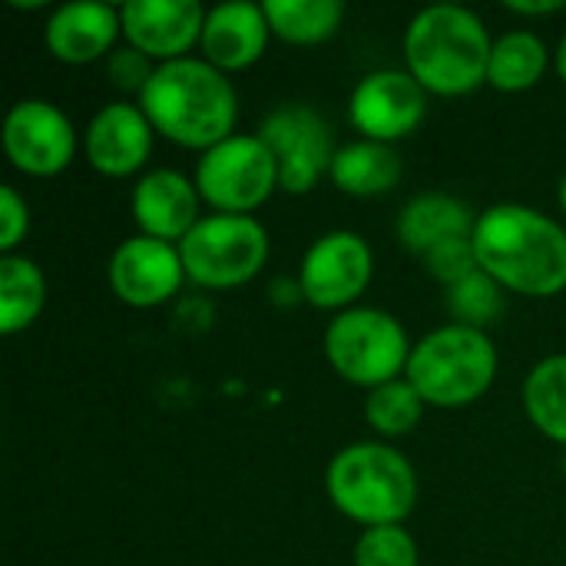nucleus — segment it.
Segmentation results:
<instances>
[{
  "label": "nucleus",
  "instance_id": "f03ea898",
  "mask_svg": "<svg viewBox=\"0 0 566 566\" xmlns=\"http://www.w3.org/2000/svg\"><path fill=\"white\" fill-rule=\"evenodd\" d=\"M139 106L163 139L199 153L235 136L239 123V93L229 73L202 56L159 63L139 93Z\"/></svg>",
  "mask_w": 566,
  "mask_h": 566
},
{
  "label": "nucleus",
  "instance_id": "a878e982",
  "mask_svg": "<svg viewBox=\"0 0 566 566\" xmlns=\"http://www.w3.org/2000/svg\"><path fill=\"white\" fill-rule=\"evenodd\" d=\"M448 308L458 325L484 332L504 312V289L488 272H474L471 279L448 289Z\"/></svg>",
  "mask_w": 566,
  "mask_h": 566
},
{
  "label": "nucleus",
  "instance_id": "f8f14e48",
  "mask_svg": "<svg viewBox=\"0 0 566 566\" xmlns=\"http://www.w3.org/2000/svg\"><path fill=\"white\" fill-rule=\"evenodd\" d=\"M7 159L36 179L60 176L76 156V129L50 99H20L3 116Z\"/></svg>",
  "mask_w": 566,
  "mask_h": 566
},
{
  "label": "nucleus",
  "instance_id": "f257e3e1",
  "mask_svg": "<svg viewBox=\"0 0 566 566\" xmlns=\"http://www.w3.org/2000/svg\"><path fill=\"white\" fill-rule=\"evenodd\" d=\"M474 252L504 292L554 298L566 289V229L524 202H497L478 216Z\"/></svg>",
  "mask_w": 566,
  "mask_h": 566
},
{
  "label": "nucleus",
  "instance_id": "2f4dec72",
  "mask_svg": "<svg viewBox=\"0 0 566 566\" xmlns=\"http://www.w3.org/2000/svg\"><path fill=\"white\" fill-rule=\"evenodd\" d=\"M557 76L566 83V33L560 36V43H557Z\"/></svg>",
  "mask_w": 566,
  "mask_h": 566
},
{
  "label": "nucleus",
  "instance_id": "2eb2a0df",
  "mask_svg": "<svg viewBox=\"0 0 566 566\" xmlns=\"http://www.w3.org/2000/svg\"><path fill=\"white\" fill-rule=\"evenodd\" d=\"M153 123L139 103H106L93 113L83 133V156L86 163L109 179H126L139 172L153 153Z\"/></svg>",
  "mask_w": 566,
  "mask_h": 566
},
{
  "label": "nucleus",
  "instance_id": "9d476101",
  "mask_svg": "<svg viewBox=\"0 0 566 566\" xmlns=\"http://www.w3.org/2000/svg\"><path fill=\"white\" fill-rule=\"evenodd\" d=\"M375 275L371 245L352 232L335 229L308 245L298 265V292L318 312H348L365 295Z\"/></svg>",
  "mask_w": 566,
  "mask_h": 566
},
{
  "label": "nucleus",
  "instance_id": "7ed1b4c3",
  "mask_svg": "<svg viewBox=\"0 0 566 566\" xmlns=\"http://www.w3.org/2000/svg\"><path fill=\"white\" fill-rule=\"evenodd\" d=\"M494 40L461 3H431L405 30V70L434 96H468L488 83Z\"/></svg>",
  "mask_w": 566,
  "mask_h": 566
},
{
  "label": "nucleus",
  "instance_id": "4468645a",
  "mask_svg": "<svg viewBox=\"0 0 566 566\" xmlns=\"http://www.w3.org/2000/svg\"><path fill=\"white\" fill-rule=\"evenodd\" d=\"M206 7L199 0H129L119 7L123 36L153 63L189 56L202 40Z\"/></svg>",
  "mask_w": 566,
  "mask_h": 566
},
{
  "label": "nucleus",
  "instance_id": "393cba45",
  "mask_svg": "<svg viewBox=\"0 0 566 566\" xmlns=\"http://www.w3.org/2000/svg\"><path fill=\"white\" fill-rule=\"evenodd\" d=\"M424 408L428 405L415 391V385L408 378H398V381H388V385L368 391V398H365V421L381 438H405V434H411L421 424Z\"/></svg>",
  "mask_w": 566,
  "mask_h": 566
},
{
  "label": "nucleus",
  "instance_id": "b1692460",
  "mask_svg": "<svg viewBox=\"0 0 566 566\" xmlns=\"http://www.w3.org/2000/svg\"><path fill=\"white\" fill-rule=\"evenodd\" d=\"M524 411L531 424L566 448V355H551L524 378Z\"/></svg>",
  "mask_w": 566,
  "mask_h": 566
},
{
  "label": "nucleus",
  "instance_id": "6ab92c4d",
  "mask_svg": "<svg viewBox=\"0 0 566 566\" xmlns=\"http://www.w3.org/2000/svg\"><path fill=\"white\" fill-rule=\"evenodd\" d=\"M474 226H478V212L451 196V192H424V196H415L401 216H398V239L401 245L424 259L431 249L451 242V239H471L474 235Z\"/></svg>",
  "mask_w": 566,
  "mask_h": 566
},
{
  "label": "nucleus",
  "instance_id": "f3484780",
  "mask_svg": "<svg viewBox=\"0 0 566 566\" xmlns=\"http://www.w3.org/2000/svg\"><path fill=\"white\" fill-rule=\"evenodd\" d=\"M119 36H123L119 7L96 3V0L60 3L43 23L46 53L70 66H86L109 56Z\"/></svg>",
  "mask_w": 566,
  "mask_h": 566
},
{
  "label": "nucleus",
  "instance_id": "aec40b11",
  "mask_svg": "<svg viewBox=\"0 0 566 566\" xmlns=\"http://www.w3.org/2000/svg\"><path fill=\"white\" fill-rule=\"evenodd\" d=\"M328 176L335 189H342L345 196H358V199L385 196L401 179V156L395 146L355 139L348 146H338Z\"/></svg>",
  "mask_w": 566,
  "mask_h": 566
},
{
  "label": "nucleus",
  "instance_id": "0eeeda50",
  "mask_svg": "<svg viewBox=\"0 0 566 566\" xmlns=\"http://www.w3.org/2000/svg\"><path fill=\"white\" fill-rule=\"evenodd\" d=\"M186 279L226 292L249 285L269 262V232L255 216H202L179 242Z\"/></svg>",
  "mask_w": 566,
  "mask_h": 566
},
{
  "label": "nucleus",
  "instance_id": "9b49d317",
  "mask_svg": "<svg viewBox=\"0 0 566 566\" xmlns=\"http://www.w3.org/2000/svg\"><path fill=\"white\" fill-rule=\"evenodd\" d=\"M348 116L361 139L395 146L424 123L428 93L408 70H375L355 83Z\"/></svg>",
  "mask_w": 566,
  "mask_h": 566
},
{
  "label": "nucleus",
  "instance_id": "20e7f679",
  "mask_svg": "<svg viewBox=\"0 0 566 566\" xmlns=\"http://www.w3.org/2000/svg\"><path fill=\"white\" fill-rule=\"evenodd\" d=\"M325 491L338 514L368 527L405 524L418 504V474L411 461L385 441L342 448L328 471Z\"/></svg>",
  "mask_w": 566,
  "mask_h": 566
},
{
  "label": "nucleus",
  "instance_id": "473e14b6",
  "mask_svg": "<svg viewBox=\"0 0 566 566\" xmlns=\"http://www.w3.org/2000/svg\"><path fill=\"white\" fill-rule=\"evenodd\" d=\"M557 202H560V209L566 212V172L564 179H560V186H557Z\"/></svg>",
  "mask_w": 566,
  "mask_h": 566
},
{
  "label": "nucleus",
  "instance_id": "6e6552de",
  "mask_svg": "<svg viewBox=\"0 0 566 566\" xmlns=\"http://www.w3.org/2000/svg\"><path fill=\"white\" fill-rule=\"evenodd\" d=\"M196 189L222 216H252L279 189V166L259 133H235L196 163Z\"/></svg>",
  "mask_w": 566,
  "mask_h": 566
},
{
  "label": "nucleus",
  "instance_id": "39448f33",
  "mask_svg": "<svg viewBox=\"0 0 566 566\" xmlns=\"http://www.w3.org/2000/svg\"><path fill=\"white\" fill-rule=\"evenodd\" d=\"M405 378L428 408H468L491 391L497 378V348L488 332L451 322L415 342Z\"/></svg>",
  "mask_w": 566,
  "mask_h": 566
},
{
  "label": "nucleus",
  "instance_id": "412c9836",
  "mask_svg": "<svg viewBox=\"0 0 566 566\" xmlns=\"http://www.w3.org/2000/svg\"><path fill=\"white\" fill-rule=\"evenodd\" d=\"M46 305V279L27 255H0V332H27Z\"/></svg>",
  "mask_w": 566,
  "mask_h": 566
},
{
  "label": "nucleus",
  "instance_id": "c85d7f7f",
  "mask_svg": "<svg viewBox=\"0 0 566 566\" xmlns=\"http://www.w3.org/2000/svg\"><path fill=\"white\" fill-rule=\"evenodd\" d=\"M156 66L159 63H153L146 53H139L136 46H123V50H113L109 56H106V76H109V83L116 86V90H123V93H143L146 90V83L153 80V73H156Z\"/></svg>",
  "mask_w": 566,
  "mask_h": 566
},
{
  "label": "nucleus",
  "instance_id": "bb28decb",
  "mask_svg": "<svg viewBox=\"0 0 566 566\" xmlns=\"http://www.w3.org/2000/svg\"><path fill=\"white\" fill-rule=\"evenodd\" d=\"M421 554L405 524L368 527L355 544V566H418Z\"/></svg>",
  "mask_w": 566,
  "mask_h": 566
},
{
  "label": "nucleus",
  "instance_id": "7c9ffc66",
  "mask_svg": "<svg viewBox=\"0 0 566 566\" xmlns=\"http://www.w3.org/2000/svg\"><path fill=\"white\" fill-rule=\"evenodd\" d=\"M564 3L560 0H507L504 3V10H511V13H521V17H544V13H554V10H560Z\"/></svg>",
  "mask_w": 566,
  "mask_h": 566
},
{
  "label": "nucleus",
  "instance_id": "c756f323",
  "mask_svg": "<svg viewBox=\"0 0 566 566\" xmlns=\"http://www.w3.org/2000/svg\"><path fill=\"white\" fill-rule=\"evenodd\" d=\"M30 232V206L27 199L13 189H0V255H13V249L27 239Z\"/></svg>",
  "mask_w": 566,
  "mask_h": 566
},
{
  "label": "nucleus",
  "instance_id": "5701e85b",
  "mask_svg": "<svg viewBox=\"0 0 566 566\" xmlns=\"http://www.w3.org/2000/svg\"><path fill=\"white\" fill-rule=\"evenodd\" d=\"M272 36L292 46H315L338 33L345 20L342 0H265Z\"/></svg>",
  "mask_w": 566,
  "mask_h": 566
},
{
  "label": "nucleus",
  "instance_id": "ddd939ff",
  "mask_svg": "<svg viewBox=\"0 0 566 566\" xmlns=\"http://www.w3.org/2000/svg\"><path fill=\"white\" fill-rule=\"evenodd\" d=\"M106 279L123 305L156 308L182 289L186 269H182L179 245L149 235H133L116 245L106 265Z\"/></svg>",
  "mask_w": 566,
  "mask_h": 566
},
{
  "label": "nucleus",
  "instance_id": "4be33fe9",
  "mask_svg": "<svg viewBox=\"0 0 566 566\" xmlns=\"http://www.w3.org/2000/svg\"><path fill=\"white\" fill-rule=\"evenodd\" d=\"M551 66V53L544 40L531 30H511L494 40L488 83L501 93H524L544 80Z\"/></svg>",
  "mask_w": 566,
  "mask_h": 566
},
{
  "label": "nucleus",
  "instance_id": "cd10ccee",
  "mask_svg": "<svg viewBox=\"0 0 566 566\" xmlns=\"http://www.w3.org/2000/svg\"><path fill=\"white\" fill-rule=\"evenodd\" d=\"M421 262H424L428 275L434 282H441L444 289H451V285H458L464 279H471L474 272H481L478 252H474V242L471 239H451V242L431 249Z\"/></svg>",
  "mask_w": 566,
  "mask_h": 566
},
{
  "label": "nucleus",
  "instance_id": "423d86ee",
  "mask_svg": "<svg viewBox=\"0 0 566 566\" xmlns=\"http://www.w3.org/2000/svg\"><path fill=\"white\" fill-rule=\"evenodd\" d=\"M411 348L405 325L385 308L355 305L338 312L325 328V358L332 371L368 391L405 378Z\"/></svg>",
  "mask_w": 566,
  "mask_h": 566
},
{
  "label": "nucleus",
  "instance_id": "1a4fd4ad",
  "mask_svg": "<svg viewBox=\"0 0 566 566\" xmlns=\"http://www.w3.org/2000/svg\"><path fill=\"white\" fill-rule=\"evenodd\" d=\"M259 139L275 156L279 189L292 196L312 192L315 182L328 176L338 153L332 123L305 103H282L269 116H262Z\"/></svg>",
  "mask_w": 566,
  "mask_h": 566
},
{
  "label": "nucleus",
  "instance_id": "a211bd4d",
  "mask_svg": "<svg viewBox=\"0 0 566 566\" xmlns=\"http://www.w3.org/2000/svg\"><path fill=\"white\" fill-rule=\"evenodd\" d=\"M272 27L265 17L262 3L252 0H229V3H216L206 13L202 23V60L212 63L222 73H239L255 66L265 56Z\"/></svg>",
  "mask_w": 566,
  "mask_h": 566
},
{
  "label": "nucleus",
  "instance_id": "72a5a7b5",
  "mask_svg": "<svg viewBox=\"0 0 566 566\" xmlns=\"http://www.w3.org/2000/svg\"><path fill=\"white\" fill-rule=\"evenodd\" d=\"M564 474H566V454H564Z\"/></svg>",
  "mask_w": 566,
  "mask_h": 566
},
{
  "label": "nucleus",
  "instance_id": "dca6fc26",
  "mask_svg": "<svg viewBox=\"0 0 566 566\" xmlns=\"http://www.w3.org/2000/svg\"><path fill=\"white\" fill-rule=\"evenodd\" d=\"M199 206L202 196L196 189V179L182 176L179 169H153L139 176L129 196L139 235L172 245H179L196 229V222L202 219Z\"/></svg>",
  "mask_w": 566,
  "mask_h": 566
}]
</instances>
